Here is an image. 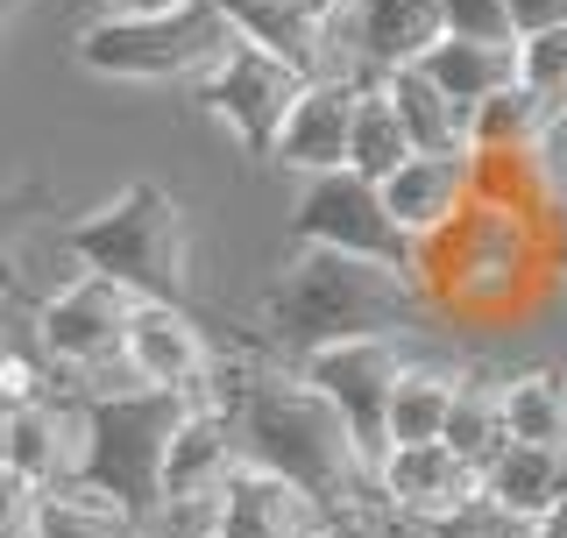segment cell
<instances>
[{
    "instance_id": "19",
    "label": "cell",
    "mask_w": 567,
    "mask_h": 538,
    "mask_svg": "<svg viewBox=\"0 0 567 538\" xmlns=\"http://www.w3.org/2000/svg\"><path fill=\"white\" fill-rule=\"evenodd\" d=\"M383 206L419 248L440 241L461 213L475 206V149H447V156H412L398 177H383Z\"/></svg>"
},
{
    "instance_id": "16",
    "label": "cell",
    "mask_w": 567,
    "mask_h": 538,
    "mask_svg": "<svg viewBox=\"0 0 567 538\" xmlns=\"http://www.w3.org/2000/svg\"><path fill=\"white\" fill-rule=\"evenodd\" d=\"M327 525L333 510L262 461H241V475L227 482L220 510H213V538H319Z\"/></svg>"
},
{
    "instance_id": "23",
    "label": "cell",
    "mask_w": 567,
    "mask_h": 538,
    "mask_svg": "<svg viewBox=\"0 0 567 538\" xmlns=\"http://www.w3.org/2000/svg\"><path fill=\"white\" fill-rule=\"evenodd\" d=\"M454 397H461V369H447V362H419V354H412V369H404L398 397H390V454H398V446L447 439Z\"/></svg>"
},
{
    "instance_id": "13",
    "label": "cell",
    "mask_w": 567,
    "mask_h": 538,
    "mask_svg": "<svg viewBox=\"0 0 567 538\" xmlns=\"http://www.w3.org/2000/svg\"><path fill=\"white\" fill-rule=\"evenodd\" d=\"M354 0H227L235 29L248 43L277 50L284 64H298L306 79H327V71H348L341 58V29H348Z\"/></svg>"
},
{
    "instance_id": "3",
    "label": "cell",
    "mask_w": 567,
    "mask_h": 538,
    "mask_svg": "<svg viewBox=\"0 0 567 538\" xmlns=\"http://www.w3.org/2000/svg\"><path fill=\"white\" fill-rule=\"evenodd\" d=\"M554 235H560V220H546V213L475 199L447 235L419 248V277L433 291V312L518 319L554 283Z\"/></svg>"
},
{
    "instance_id": "30",
    "label": "cell",
    "mask_w": 567,
    "mask_h": 538,
    "mask_svg": "<svg viewBox=\"0 0 567 538\" xmlns=\"http://www.w3.org/2000/svg\"><path fill=\"white\" fill-rule=\"evenodd\" d=\"M532 185H539V206L546 220H567V106L546 114V128L532 135Z\"/></svg>"
},
{
    "instance_id": "36",
    "label": "cell",
    "mask_w": 567,
    "mask_h": 538,
    "mask_svg": "<svg viewBox=\"0 0 567 538\" xmlns=\"http://www.w3.org/2000/svg\"><path fill=\"white\" fill-rule=\"evenodd\" d=\"M554 291H567V227L554 235Z\"/></svg>"
},
{
    "instance_id": "25",
    "label": "cell",
    "mask_w": 567,
    "mask_h": 538,
    "mask_svg": "<svg viewBox=\"0 0 567 538\" xmlns=\"http://www.w3.org/2000/svg\"><path fill=\"white\" fill-rule=\"evenodd\" d=\"M419 156V142L412 128H404V114H398V100L383 93V79H362V106H354V156H348V170H362V177H398L404 164Z\"/></svg>"
},
{
    "instance_id": "20",
    "label": "cell",
    "mask_w": 567,
    "mask_h": 538,
    "mask_svg": "<svg viewBox=\"0 0 567 538\" xmlns=\"http://www.w3.org/2000/svg\"><path fill=\"white\" fill-rule=\"evenodd\" d=\"M419 71L475 114V106L496 100L504 85H518V35H440L419 58Z\"/></svg>"
},
{
    "instance_id": "14",
    "label": "cell",
    "mask_w": 567,
    "mask_h": 538,
    "mask_svg": "<svg viewBox=\"0 0 567 538\" xmlns=\"http://www.w3.org/2000/svg\"><path fill=\"white\" fill-rule=\"evenodd\" d=\"M150 390H213L220 354H213L206 327L192 319V304L171 298H142L128 319V354H121Z\"/></svg>"
},
{
    "instance_id": "10",
    "label": "cell",
    "mask_w": 567,
    "mask_h": 538,
    "mask_svg": "<svg viewBox=\"0 0 567 538\" xmlns=\"http://www.w3.org/2000/svg\"><path fill=\"white\" fill-rule=\"evenodd\" d=\"M291 369L348 411V425H354V439H362V454L383 468V461H390V397H398L404 369H412V348H404V333L333 340V348H312L306 362H291Z\"/></svg>"
},
{
    "instance_id": "1",
    "label": "cell",
    "mask_w": 567,
    "mask_h": 538,
    "mask_svg": "<svg viewBox=\"0 0 567 538\" xmlns=\"http://www.w3.org/2000/svg\"><path fill=\"white\" fill-rule=\"evenodd\" d=\"M241 439H248V461L291 475L298 489H312L333 517H369V510H390L383 504V468L362 454L348 411L312 390L298 369H248L241 390L227 397Z\"/></svg>"
},
{
    "instance_id": "29",
    "label": "cell",
    "mask_w": 567,
    "mask_h": 538,
    "mask_svg": "<svg viewBox=\"0 0 567 538\" xmlns=\"http://www.w3.org/2000/svg\"><path fill=\"white\" fill-rule=\"evenodd\" d=\"M518 85L539 93L554 114L567 106V22L539 29V35H518Z\"/></svg>"
},
{
    "instance_id": "27",
    "label": "cell",
    "mask_w": 567,
    "mask_h": 538,
    "mask_svg": "<svg viewBox=\"0 0 567 538\" xmlns=\"http://www.w3.org/2000/svg\"><path fill=\"white\" fill-rule=\"evenodd\" d=\"M447 439L475 468H489L496 454L511 446V418H504V375L489 369H461V397H454V418H447Z\"/></svg>"
},
{
    "instance_id": "4",
    "label": "cell",
    "mask_w": 567,
    "mask_h": 538,
    "mask_svg": "<svg viewBox=\"0 0 567 538\" xmlns=\"http://www.w3.org/2000/svg\"><path fill=\"white\" fill-rule=\"evenodd\" d=\"M50 248L71 256L79 269H100V277L128 283L135 298L192 304V291H199V269H192V220L156 177H135V185H121L114 199H100L93 213L50 227Z\"/></svg>"
},
{
    "instance_id": "18",
    "label": "cell",
    "mask_w": 567,
    "mask_h": 538,
    "mask_svg": "<svg viewBox=\"0 0 567 538\" xmlns=\"http://www.w3.org/2000/svg\"><path fill=\"white\" fill-rule=\"evenodd\" d=\"M483 496V468L461 454L454 439H425V446H398L383 461V504L398 517H419V525H440V517L468 510Z\"/></svg>"
},
{
    "instance_id": "5",
    "label": "cell",
    "mask_w": 567,
    "mask_h": 538,
    "mask_svg": "<svg viewBox=\"0 0 567 538\" xmlns=\"http://www.w3.org/2000/svg\"><path fill=\"white\" fill-rule=\"evenodd\" d=\"M206 397H220V390H150V383L85 390V397H79V411H85L79 489H93L114 510H128L135 525H150V517L164 510L171 439H177V425H185Z\"/></svg>"
},
{
    "instance_id": "11",
    "label": "cell",
    "mask_w": 567,
    "mask_h": 538,
    "mask_svg": "<svg viewBox=\"0 0 567 538\" xmlns=\"http://www.w3.org/2000/svg\"><path fill=\"white\" fill-rule=\"evenodd\" d=\"M241 461H248V439H241L235 411H227V397H206L185 425H177V439H171L164 510L185 517V525H206L213 531V510H220L227 482L241 475Z\"/></svg>"
},
{
    "instance_id": "15",
    "label": "cell",
    "mask_w": 567,
    "mask_h": 538,
    "mask_svg": "<svg viewBox=\"0 0 567 538\" xmlns=\"http://www.w3.org/2000/svg\"><path fill=\"white\" fill-rule=\"evenodd\" d=\"M354 106H362V71H327V79L306 85V100L291 106L277 135V170L291 177H327V170H348L354 156Z\"/></svg>"
},
{
    "instance_id": "32",
    "label": "cell",
    "mask_w": 567,
    "mask_h": 538,
    "mask_svg": "<svg viewBox=\"0 0 567 538\" xmlns=\"http://www.w3.org/2000/svg\"><path fill=\"white\" fill-rule=\"evenodd\" d=\"M0 390H8V411H14V404H43V375H35L29 354H8V369H0Z\"/></svg>"
},
{
    "instance_id": "24",
    "label": "cell",
    "mask_w": 567,
    "mask_h": 538,
    "mask_svg": "<svg viewBox=\"0 0 567 538\" xmlns=\"http://www.w3.org/2000/svg\"><path fill=\"white\" fill-rule=\"evenodd\" d=\"M504 418L518 446L567 454V369H518L504 375Z\"/></svg>"
},
{
    "instance_id": "28",
    "label": "cell",
    "mask_w": 567,
    "mask_h": 538,
    "mask_svg": "<svg viewBox=\"0 0 567 538\" xmlns=\"http://www.w3.org/2000/svg\"><path fill=\"white\" fill-rule=\"evenodd\" d=\"M546 106L539 93H525V85H504L496 100L475 106V121H468V149H532V135L546 128Z\"/></svg>"
},
{
    "instance_id": "37",
    "label": "cell",
    "mask_w": 567,
    "mask_h": 538,
    "mask_svg": "<svg viewBox=\"0 0 567 538\" xmlns=\"http://www.w3.org/2000/svg\"><path fill=\"white\" fill-rule=\"evenodd\" d=\"M560 227H567V220H560Z\"/></svg>"
},
{
    "instance_id": "2",
    "label": "cell",
    "mask_w": 567,
    "mask_h": 538,
    "mask_svg": "<svg viewBox=\"0 0 567 538\" xmlns=\"http://www.w3.org/2000/svg\"><path fill=\"white\" fill-rule=\"evenodd\" d=\"M433 312V291L419 269L369 262V256H333V248H298L262 291V340L284 362H306L312 348L362 333H412Z\"/></svg>"
},
{
    "instance_id": "12",
    "label": "cell",
    "mask_w": 567,
    "mask_h": 538,
    "mask_svg": "<svg viewBox=\"0 0 567 538\" xmlns=\"http://www.w3.org/2000/svg\"><path fill=\"white\" fill-rule=\"evenodd\" d=\"M0 461H8V489L50 496V489H79L85 468V411L64 397L43 404H14L8 433H0Z\"/></svg>"
},
{
    "instance_id": "6",
    "label": "cell",
    "mask_w": 567,
    "mask_h": 538,
    "mask_svg": "<svg viewBox=\"0 0 567 538\" xmlns=\"http://www.w3.org/2000/svg\"><path fill=\"white\" fill-rule=\"evenodd\" d=\"M235 35L227 0H192L177 14H93L79 29V64L114 85H199Z\"/></svg>"
},
{
    "instance_id": "8",
    "label": "cell",
    "mask_w": 567,
    "mask_h": 538,
    "mask_svg": "<svg viewBox=\"0 0 567 538\" xmlns=\"http://www.w3.org/2000/svg\"><path fill=\"white\" fill-rule=\"evenodd\" d=\"M291 241L298 248H333V256H369V262H398L419 269V241L390 220L383 185L362 170H327V177H298L291 199ZM425 283V277H419Z\"/></svg>"
},
{
    "instance_id": "17",
    "label": "cell",
    "mask_w": 567,
    "mask_h": 538,
    "mask_svg": "<svg viewBox=\"0 0 567 538\" xmlns=\"http://www.w3.org/2000/svg\"><path fill=\"white\" fill-rule=\"evenodd\" d=\"M440 35H447V8L440 0H354L348 29H341V58L362 79H383V71L419 64Z\"/></svg>"
},
{
    "instance_id": "22",
    "label": "cell",
    "mask_w": 567,
    "mask_h": 538,
    "mask_svg": "<svg viewBox=\"0 0 567 538\" xmlns=\"http://www.w3.org/2000/svg\"><path fill=\"white\" fill-rule=\"evenodd\" d=\"M383 93L398 100V114H404V128H412L419 142V156H447V149H468V106H461L454 93H440L433 79H425L419 64H404V71H383Z\"/></svg>"
},
{
    "instance_id": "21",
    "label": "cell",
    "mask_w": 567,
    "mask_h": 538,
    "mask_svg": "<svg viewBox=\"0 0 567 538\" xmlns=\"http://www.w3.org/2000/svg\"><path fill=\"white\" fill-rule=\"evenodd\" d=\"M560 489H567V454H546V446H518V439H511L504 454L483 468V496L504 504L511 517H525V525H539V517L554 510Z\"/></svg>"
},
{
    "instance_id": "33",
    "label": "cell",
    "mask_w": 567,
    "mask_h": 538,
    "mask_svg": "<svg viewBox=\"0 0 567 538\" xmlns=\"http://www.w3.org/2000/svg\"><path fill=\"white\" fill-rule=\"evenodd\" d=\"M567 22V0H511V29L518 35H539V29H560Z\"/></svg>"
},
{
    "instance_id": "35",
    "label": "cell",
    "mask_w": 567,
    "mask_h": 538,
    "mask_svg": "<svg viewBox=\"0 0 567 538\" xmlns=\"http://www.w3.org/2000/svg\"><path fill=\"white\" fill-rule=\"evenodd\" d=\"M319 538H377V525H369V517H333Z\"/></svg>"
},
{
    "instance_id": "7",
    "label": "cell",
    "mask_w": 567,
    "mask_h": 538,
    "mask_svg": "<svg viewBox=\"0 0 567 538\" xmlns=\"http://www.w3.org/2000/svg\"><path fill=\"white\" fill-rule=\"evenodd\" d=\"M306 71L298 64H284L277 50H262V43H248V35H235L227 43V58L206 71L199 85H192V100H199V114H213L227 135L241 142L256 164H270L277 156V135H284V121H291V106L306 100Z\"/></svg>"
},
{
    "instance_id": "26",
    "label": "cell",
    "mask_w": 567,
    "mask_h": 538,
    "mask_svg": "<svg viewBox=\"0 0 567 538\" xmlns=\"http://www.w3.org/2000/svg\"><path fill=\"white\" fill-rule=\"evenodd\" d=\"M135 531H142L135 517L114 510L93 489H50V496H35V510L8 538H135Z\"/></svg>"
},
{
    "instance_id": "9",
    "label": "cell",
    "mask_w": 567,
    "mask_h": 538,
    "mask_svg": "<svg viewBox=\"0 0 567 538\" xmlns=\"http://www.w3.org/2000/svg\"><path fill=\"white\" fill-rule=\"evenodd\" d=\"M135 291L114 277H100V269H71V277L35 304V340H43L50 369H71V375H106L121 369V354H128V319H135Z\"/></svg>"
},
{
    "instance_id": "31",
    "label": "cell",
    "mask_w": 567,
    "mask_h": 538,
    "mask_svg": "<svg viewBox=\"0 0 567 538\" xmlns=\"http://www.w3.org/2000/svg\"><path fill=\"white\" fill-rule=\"evenodd\" d=\"M447 35H518L511 29V0H440Z\"/></svg>"
},
{
    "instance_id": "34",
    "label": "cell",
    "mask_w": 567,
    "mask_h": 538,
    "mask_svg": "<svg viewBox=\"0 0 567 538\" xmlns=\"http://www.w3.org/2000/svg\"><path fill=\"white\" fill-rule=\"evenodd\" d=\"M192 0H100V14H177Z\"/></svg>"
}]
</instances>
